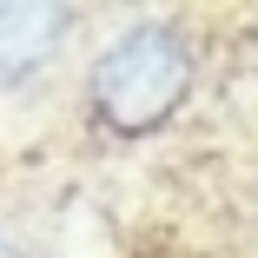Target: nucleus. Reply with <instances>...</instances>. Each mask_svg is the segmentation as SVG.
<instances>
[{"label":"nucleus","mask_w":258,"mask_h":258,"mask_svg":"<svg viewBox=\"0 0 258 258\" xmlns=\"http://www.w3.org/2000/svg\"><path fill=\"white\" fill-rule=\"evenodd\" d=\"M0 258H14V245H7V238H0Z\"/></svg>","instance_id":"7ed1b4c3"},{"label":"nucleus","mask_w":258,"mask_h":258,"mask_svg":"<svg viewBox=\"0 0 258 258\" xmlns=\"http://www.w3.org/2000/svg\"><path fill=\"white\" fill-rule=\"evenodd\" d=\"M192 86H199L192 40L172 20H133V27H119L93 53L86 113H93L99 133H113V139H146L166 119H179Z\"/></svg>","instance_id":"f257e3e1"},{"label":"nucleus","mask_w":258,"mask_h":258,"mask_svg":"<svg viewBox=\"0 0 258 258\" xmlns=\"http://www.w3.org/2000/svg\"><path fill=\"white\" fill-rule=\"evenodd\" d=\"M73 7H46V0H7L0 7V86H27L67 53L73 40Z\"/></svg>","instance_id":"f03ea898"}]
</instances>
